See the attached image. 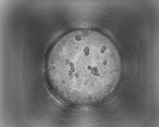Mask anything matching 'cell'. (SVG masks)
<instances>
[{"label":"cell","instance_id":"7a4b0ae2","mask_svg":"<svg viewBox=\"0 0 159 127\" xmlns=\"http://www.w3.org/2000/svg\"><path fill=\"white\" fill-rule=\"evenodd\" d=\"M64 93V92L63 91H61V93L62 94H63Z\"/></svg>","mask_w":159,"mask_h":127},{"label":"cell","instance_id":"6da1fadb","mask_svg":"<svg viewBox=\"0 0 159 127\" xmlns=\"http://www.w3.org/2000/svg\"><path fill=\"white\" fill-rule=\"evenodd\" d=\"M114 53L108 45L96 44L91 47H74L64 56L68 60L71 76L74 74L77 78L76 82L79 80L80 82L84 75L89 89L101 92L109 89L111 84V76L116 66Z\"/></svg>","mask_w":159,"mask_h":127}]
</instances>
